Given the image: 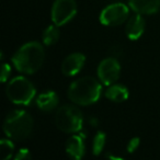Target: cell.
<instances>
[{
	"label": "cell",
	"mask_w": 160,
	"mask_h": 160,
	"mask_svg": "<svg viewBox=\"0 0 160 160\" xmlns=\"http://www.w3.org/2000/svg\"><path fill=\"white\" fill-rule=\"evenodd\" d=\"M86 62V57L81 53H73L68 55L62 64V72L67 77L76 76L82 69Z\"/></svg>",
	"instance_id": "cell-9"
},
{
	"label": "cell",
	"mask_w": 160,
	"mask_h": 160,
	"mask_svg": "<svg viewBox=\"0 0 160 160\" xmlns=\"http://www.w3.org/2000/svg\"><path fill=\"white\" fill-rule=\"evenodd\" d=\"M10 72H11V68L7 62H3L2 66H1V81L6 82L7 79L9 78Z\"/></svg>",
	"instance_id": "cell-20"
},
{
	"label": "cell",
	"mask_w": 160,
	"mask_h": 160,
	"mask_svg": "<svg viewBox=\"0 0 160 160\" xmlns=\"http://www.w3.org/2000/svg\"><path fill=\"white\" fill-rule=\"evenodd\" d=\"M129 9L124 3H112L105 7L100 13V22L107 27H118L127 20Z\"/></svg>",
	"instance_id": "cell-7"
},
{
	"label": "cell",
	"mask_w": 160,
	"mask_h": 160,
	"mask_svg": "<svg viewBox=\"0 0 160 160\" xmlns=\"http://www.w3.org/2000/svg\"><path fill=\"white\" fill-rule=\"evenodd\" d=\"M105 139H107V136L103 132H98L96 134L93 138V142H92V153L94 156H98L102 152L105 145Z\"/></svg>",
	"instance_id": "cell-16"
},
{
	"label": "cell",
	"mask_w": 160,
	"mask_h": 160,
	"mask_svg": "<svg viewBox=\"0 0 160 160\" xmlns=\"http://www.w3.org/2000/svg\"><path fill=\"white\" fill-rule=\"evenodd\" d=\"M121 65L115 57H108L103 59L98 66L99 80L105 86L113 85L120 78Z\"/></svg>",
	"instance_id": "cell-8"
},
{
	"label": "cell",
	"mask_w": 160,
	"mask_h": 160,
	"mask_svg": "<svg viewBox=\"0 0 160 160\" xmlns=\"http://www.w3.org/2000/svg\"><path fill=\"white\" fill-rule=\"evenodd\" d=\"M102 88L93 77H82L73 81L68 89V98L78 105H90L100 99Z\"/></svg>",
	"instance_id": "cell-2"
},
{
	"label": "cell",
	"mask_w": 160,
	"mask_h": 160,
	"mask_svg": "<svg viewBox=\"0 0 160 160\" xmlns=\"http://www.w3.org/2000/svg\"><path fill=\"white\" fill-rule=\"evenodd\" d=\"M59 99L56 92L54 91H45L41 93L36 98V105L41 111L49 112L57 108Z\"/></svg>",
	"instance_id": "cell-13"
},
{
	"label": "cell",
	"mask_w": 160,
	"mask_h": 160,
	"mask_svg": "<svg viewBox=\"0 0 160 160\" xmlns=\"http://www.w3.org/2000/svg\"><path fill=\"white\" fill-rule=\"evenodd\" d=\"M57 25H49L45 29V31L43 32V43L47 46L54 45L55 43H57V41L59 40L60 32L58 30Z\"/></svg>",
	"instance_id": "cell-15"
},
{
	"label": "cell",
	"mask_w": 160,
	"mask_h": 160,
	"mask_svg": "<svg viewBox=\"0 0 160 160\" xmlns=\"http://www.w3.org/2000/svg\"><path fill=\"white\" fill-rule=\"evenodd\" d=\"M139 142H140V139L138 137L132 138V139L128 142V144H127V147H126L127 151H128L129 153L134 152V151L138 148V146H139Z\"/></svg>",
	"instance_id": "cell-19"
},
{
	"label": "cell",
	"mask_w": 160,
	"mask_h": 160,
	"mask_svg": "<svg viewBox=\"0 0 160 160\" xmlns=\"http://www.w3.org/2000/svg\"><path fill=\"white\" fill-rule=\"evenodd\" d=\"M128 90L126 87L122 85H111L105 91V98L109 99L112 102L121 103L128 99Z\"/></svg>",
	"instance_id": "cell-14"
},
{
	"label": "cell",
	"mask_w": 160,
	"mask_h": 160,
	"mask_svg": "<svg viewBox=\"0 0 160 160\" xmlns=\"http://www.w3.org/2000/svg\"><path fill=\"white\" fill-rule=\"evenodd\" d=\"M55 124L60 131L65 133H78L82 128V113L73 105H62L55 114Z\"/></svg>",
	"instance_id": "cell-5"
},
{
	"label": "cell",
	"mask_w": 160,
	"mask_h": 160,
	"mask_svg": "<svg viewBox=\"0 0 160 160\" xmlns=\"http://www.w3.org/2000/svg\"><path fill=\"white\" fill-rule=\"evenodd\" d=\"M145 31V20L142 14L136 12L128 19L125 27V33L131 41H136L142 35Z\"/></svg>",
	"instance_id": "cell-10"
},
{
	"label": "cell",
	"mask_w": 160,
	"mask_h": 160,
	"mask_svg": "<svg viewBox=\"0 0 160 160\" xmlns=\"http://www.w3.org/2000/svg\"><path fill=\"white\" fill-rule=\"evenodd\" d=\"M6 94L14 104L30 105L36 96V89L27 78L16 77L7 85Z\"/></svg>",
	"instance_id": "cell-4"
},
{
	"label": "cell",
	"mask_w": 160,
	"mask_h": 160,
	"mask_svg": "<svg viewBox=\"0 0 160 160\" xmlns=\"http://www.w3.org/2000/svg\"><path fill=\"white\" fill-rule=\"evenodd\" d=\"M85 135L82 133L72 135L66 142V152L70 158L80 160L85 155Z\"/></svg>",
	"instance_id": "cell-11"
},
{
	"label": "cell",
	"mask_w": 160,
	"mask_h": 160,
	"mask_svg": "<svg viewBox=\"0 0 160 160\" xmlns=\"http://www.w3.org/2000/svg\"><path fill=\"white\" fill-rule=\"evenodd\" d=\"M105 157H107V158H111V159H120L121 160L120 157H116V156H112V155H110V153H107V155H105Z\"/></svg>",
	"instance_id": "cell-21"
},
{
	"label": "cell",
	"mask_w": 160,
	"mask_h": 160,
	"mask_svg": "<svg viewBox=\"0 0 160 160\" xmlns=\"http://www.w3.org/2000/svg\"><path fill=\"white\" fill-rule=\"evenodd\" d=\"M0 151H1V159L8 160L12 157L14 151V145L11 140L2 139L0 142Z\"/></svg>",
	"instance_id": "cell-17"
},
{
	"label": "cell",
	"mask_w": 160,
	"mask_h": 160,
	"mask_svg": "<svg viewBox=\"0 0 160 160\" xmlns=\"http://www.w3.org/2000/svg\"><path fill=\"white\" fill-rule=\"evenodd\" d=\"M77 13L75 0H55L52 7V21L57 27H62L73 19Z\"/></svg>",
	"instance_id": "cell-6"
},
{
	"label": "cell",
	"mask_w": 160,
	"mask_h": 160,
	"mask_svg": "<svg viewBox=\"0 0 160 160\" xmlns=\"http://www.w3.org/2000/svg\"><path fill=\"white\" fill-rule=\"evenodd\" d=\"M129 7L140 14H153L159 11L160 0H128Z\"/></svg>",
	"instance_id": "cell-12"
},
{
	"label": "cell",
	"mask_w": 160,
	"mask_h": 160,
	"mask_svg": "<svg viewBox=\"0 0 160 160\" xmlns=\"http://www.w3.org/2000/svg\"><path fill=\"white\" fill-rule=\"evenodd\" d=\"M33 129V118L23 110L10 112L3 122V132L13 140H23L28 138Z\"/></svg>",
	"instance_id": "cell-3"
},
{
	"label": "cell",
	"mask_w": 160,
	"mask_h": 160,
	"mask_svg": "<svg viewBox=\"0 0 160 160\" xmlns=\"http://www.w3.org/2000/svg\"><path fill=\"white\" fill-rule=\"evenodd\" d=\"M31 159V153L30 150L27 148H21L14 156V160H29Z\"/></svg>",
	"instance_id": "cell-18"
},
{
	"label": "cell",
	"mask_w": 160,
	"mask_h": 160,
	"mask_svg": "<svg viewBox=\"0 0 160 160\" xmlns=\"http://www.w3.org/2000/svg\"><path fill=\"white\" fill-rule=\"evenodd\" d=\"M45 59L44 47L38 42H29L22 45L12 56V64L18 71L27 75L35 73Z\"/></svg>",
	"instance_id": "cell-1"
}]
</instances>
